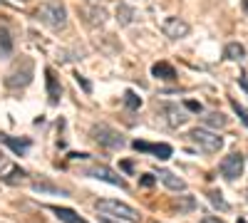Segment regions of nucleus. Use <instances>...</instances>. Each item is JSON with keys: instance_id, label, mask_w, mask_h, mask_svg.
Masks as SVG:
<instances>
[{"instance_id": "cd10ccee", "label": "nucleus", "mask_w": 248, "mask_h": 223, "mask_svg": "<svg viewBox=\"0 0 248 223\" xmlns=\"http://www.w3.org/2000/svg\"><path fill=\"white\" fill-rule=\"evenodd\" d=\"M186 109H191V112H203V107H201L199 102H191V99L186 102Z\"/></svg>"}, {"instance_id": "f3484780", "label": "nucleus", "mask_w": 248, "mask_h": 223, "mask_svg": "<svg viewBox=\"0 0 248 223\" xmlns=\"http://www.w3.org/2000/svg\"><path fill=\"white\" fill-rule=\"evenodd\" d=\"M223 57L226 59H233V62H241V59L246 57V47L241 43H229L223 47Z\"/></svg>"}, {"instance_id": "aec40b11", "label": "nucleus", "mask_w": 248, "mask_h": 223, "mask_svg": "<svg viewBox=\"0 0 248 223\" xmlns=\"http://www.w3.org/2000/svg\"><path fill=\"white\" fill-rule=\"evenodd\" d=\"M117 23L119 25H132L134 23V10L127 3H119V8H117Z\"/></svg>"}, {"instance_id": "473e14b6", "label": "nucleus", "mask_w": 248, "mask_h": 223, "mask_svg": "<svg viewBox=\"0 0 248 223\" xmlns=\"http://www.w3.org/2000/svg\"><path fill=\"white\" fill-rule=\"evenodd\" d=\"M236 223H246V218H238V221H236Z\"/></svg>"}, {"instance_id": "2eb2a0df", "label": "nucleus", "mask_w": 248, "mask_h": 223, "mask_svg": "<svg viewBox=\"0 0 248 223\" xmlns=\"http://www.w3.org/2000/svg\"><path fill=\"white\" fill-rule=\"evenodd\" d=\"M152 74L156 79H164V82H171V79H176V70L169 65V62H156L152 67Z\"/></svg>"}, {"instance_id": "f8f14e48", "label": "nucleus", "mask_w": 248, "mask_h": 223, "mask_svg": "<svg viewBox=\"0 0 248 223\" xmlns=\"http://www.w3.org/2000/svg\"><path fill=\"white\" fill-rule=\"evenodd\" d=\"M159 181L167 189H171V191H186V181L184 178H179L176 174H171V171H167V169H159Z\"/></svg>"}, {"instance_id": "6ab92c4d", "label": "nucleus", "mask_w": 248, "mask_h": 223, "mask_svg": "<svg viewBox=\"0 0 248 223\" xmlns=\"http://www.w3.org/2000/svg\"><path fill=\"white\" fill-rule=\"evenodd\" d=\"M32 189L37 193H57V196H67V191H62L60 186L50 184V181H32Z\"/></svg>"}, {"instance_id": "39448f33", "label": "nucleus", "mask_w": 248, "mask_h": 223, "mask_svg": "<svg viewBox=\"0 0 248 223\" xmlns=\"http://www.w3.org/2000/svg\"><path fill=\"white\" fill-rule=\"evenodd\" d=\"M90 134H92V139L97 141V144L105 147V149H122L124 147V136L117 129L107 127V124H94Z\"/></svg>"}, {"instance_id": "412c9836", "label": "nucleus", "mask_w": 248, "mask_h": 223, "mask_svg": "<svg viewBox=\"0 0 248 223\" xmlns=\"http://www.w3.org/2000/svg\"><path fill=\"white\" fill-rule=\"evenodd\" d=\"M10 52H13V37L8 28H0V57H10Z\"/></svg>"}, {"instance_id": "dca6fc26", "label": "nucleus", "mask_w": 248, "mask_h": 223, "mask_svg": "<svg viewBox=\"0 0 248 223\" xmlns=\"http://www.w3.org/2000/svg\"><path fill=\"white\" fill-rule=\"evenodd\" d=\"M45 77H47V94H50V102L57 104V102H60V94H62V87L57 85V77H55V72H52L50 67L45 70Z\"/></svg>"}, {"instance_id": "bb28decb", "label": "nucleus", "mask_w": 248, "mask_h": 223, "mask_svg": "<svg viewBox=\"0 0 248 223\" xmlns=\"http://www.w3.org/2000/svg\"><path fill=\"white\" fill-rule=\"evenodd\" d=\"M75 79H77V85H82V89H85V92H92V85H90L82 74H75Z\"/></svg>"}, {"instance_id": "4468645a", "label": "nucleus", "mask_w": 248, "mask_h": 223, "mask_svg": "<svg viewBox=\"0 0 248 223\" xmlns=\"http://www.w3.org/2000/svg\"><path fill=\"white\" fill-rule=\"evenodd\" d=\"M0 141H3V144H8L17 156H23V154L30 149V139H20V141H17V139H13V136H8V134H0Z\"/></svg>"}, {"instance_id": "72a5a7b5", "label": "nucleus", "mask_w": 248, "mask_h": 223, "mask_svg": "<svg viewBox=\"0 0 248 223\" xmlns=\"http://www.w3.org/2000/svg\"><path fill=\"white\" fill-rule=\"evenodd\" d=\"M246 196H248V193H246Z\"/></svg>"}, {"instance_id": "7c9ffc66", "label": "nucleus", "mask_w": 248, "mask_h": 223, "mask_svg": "<svg viewBox=\"0 0 248 223\" xmlns=\"http://www.w3.org/2000/svg\"><path fill=\"white\" fill-rule=\"evenodd\" d=\"M99 223H119V221H112V218H107V216H105V218H102Z\"/></svg>"}, {"instance_id": "a878e982", "label": "nucleus", "mask_w": 248, "mask_h": 223, "mask_svg": "<svg viewBox=\"0 0 248 223\" xmlns=\"http://www.w3.org/2000/svg\"><path fill=\"white\" fill-rule=\"evenodd\" d=\"M231 107H233V112L241 117V121H243V124L248 127V109H246L243 104H238V102H231Z\"/></svg>"}, {"instance_id": "9d476101", "label": "nucleus", "mask_w": 248, "mask_h": 223, "mask_svg": "<svg viewBox=\"0 0 248 223\" xmlns=\"http://www.w3.org/2000/svg\"><path fill=\"white\" fill-rule=\"evenodd\" d=\"M132 147H134L137 151L154 154L156 159H169V156H171V147H169V144H147V141H134Z\"/></svg>"}, {"instance_id": "4be33fe9", "label": "nucleus", "mask_w": 248, "mask_h": 223, "mask_svg": "<svg viewBox=\"0 0 248 223\" xmlns=\"http://www.w3.org/2000/svg\"><path fill=\"white\" fill-rule=\"evenodd\" d=\"M174 208H179V213H186V211H194L196 208V201L191 196H179V201L174 204Z\"/></svg>"}, {"instance_id": "6e6552de", "label": "nucleus", "mask_w": 248, "mask_h": 223, "mask_svg": "<svg viewBox=\"0 0 248 223\" xmlns=\"http://www.w3.org/2000/svg\"><path fill=\"white\" fill-rule=\"evenodd\" d=\"M85 174L87 176H92V178H99V181H107V184H112V186H119V189H127V181H124L119 174H114L109 166H102V164H94V166H87L85 169Z\"/></svg>"}, {"instance_id": "b1692460", "label": "nucleus", "mask_w": 248, "mask_h": 223, "mask_svg": "<svg viewBox=\"0 0 248 223\" xmlns=\"http://www.w3.org/2000/svg\"><path fill=\"white\" fill-rule=\"evenodd\" d=\"M124 104H127L129 109H139L141 107V99L134 92H127V94H124Z\"/></svg>"}, {"instance_id": "9b49d317", "label": "nucleus", "mask_w": 248, "mask_h": 223, "mask_svg": "<svg viewBox=\"0 0 248 223\" xmlns=\"http://www.w3.org/2000/svg\"><path fill=\"white\" fill-rule=\"evenodd\" d=\"M79 13L85 15V20L90 25H105L107 23V10L99 8V5H82Z\"/></svg>"}, {"instance_id": "f257e3e1", "label": "nucleus", "mask_w": 248, "mask_h": 223, "mask_svg": "<svg viewBox=\"0 0 248 223\" xmlns=\"http://www.w3.org/2000/svg\"><path fill=\"white\" fill-rule=\"evenodd\" d=\"M35 17L43 25H47L50 30H65V25H67V10L60 0H47V3H43L37 8Z\"/></svg>"}, {"instance_id": "ddd939ff", "label": "nucleus", "mask_w": 248, "mask_h": 223, "mask_svg": "<svg viewBox=\"0 0 248 223\" xmlns=\"http://www.w3.org/2000/svg\"><path fill=\"white\" fill-rule=\"evenodd\" d=\"M50 211L62 221V223H87L85 218H82V216H77L72 208H62V206H50Z\"/></svg>"}, {"instance_id": "0eeeda50", "label": "nucleus", "mask_w": 248, "mask_h": 223, "mask_svg": "<svg viewBox=\"0 0 248 223\" xmlns=\"http://www.w3.org/2000/svg\"><path fill=\"white\" fill-rule=\"evenodd\" d=\"M243 166H246L243 154H241V151H233V154H229V156L221 161V176H223L226 181H236V178L243 174Z\"/></svg>"}, {"instance_id": "c756f323", "label": "nucleus", "mask_w": 248, "mask_h": 223, "mask_svg": "<svg viewBox=\"0 0 248 223\" xmlns=\"http://www.w3.org/2000/svg\"><path fill=\"white\" fill-rule=\"evenodd\" d=\"M199 223H223V221H218L216 216H203V218H201Z\"/></svg>"}, {"instance_id": "5701e85b", "label": "nucleus", "mask_w": 248, "mask_h": 223, "mask_svg": "<svg viewBox=\"0 0 248 223\" xmlns=\"http://www.w3.org/2000/svg\"><path fill=\"white\" fill-rule=\"evenodd\" d=\"M209 201H211V204H214L216 208H221V211H229V208H231V206H229V204H226V201H223L221 191H211V193H209Z\"/></svg>"}, {"instance_id": "c85d7f7f", "label": "nucleus", "mask_w": 248, "mask_h": 223, "mask_svg": "<svg viewBox=\"0 0 248 223\" xmlns=\"http://www.w3.org/2000/svg\"><path fill=\"white\" fill-rule=\"evenodd\" d=\"M152 184H154V176H152V174L141 176V186H152Z\"/></svg>"}, {"instance_id": "423d86ee", "label": "nucleus", "mask_w": 248, "mask_h": 223, "mask_svg": "<svg viewBox=\"0 0 248 223\" xmlns=\"http://www.w3.org/2000/svg\"><path fill=\"white\" fill-rule=\"evenodd\" d=\"M156 109L164 117V121H167V127H171V129L184 127L186 121H189V114H186L179 104H174V102H161V104H156Z\"/></svg>"}, {"instance_id": "7ed1b4c3", "label": "nucleus", "mask_w": 248, "mask_h": 223, "mask_svg": "<svg viewBox=\"0 0 248 223\" xmlns=\"http://www.w3.org/2000/svg\"><path fill=\"white\" fill-rule=\"evenodd\" d=\"M94 208L102 213V216H112L117 221H129V223H137L141 216L137 208L127 206V204H122V201H112V198H102L94 204Z\"/></svg>"}, {"instance_id": "20e7f679", "label": "nucleus", "mask_w": 248, "mask_h": 223, "mask_svg": "<svg viewBox=\"0 0 248 223\" xmlns=\"http://www.w3.org/2000/svg\"><path fill=\"white\" fill-rule=\"evenodd\" d=\"M189 139L194 141V144L201 149V151H206V154H216V151H221V147H223V139L216 134V132H211V129H191L189 132Z\"/></svg>"}, {"instance_id": "2f4dec72", "label": "nucleus", "mask_w": 248, "mask_h": 223, "mask_svg": "<svg viewBox=\"0 0 248 223\" xmlns=\"http://www.w3.org/2000/svg\"><path fill=\"white\" fill-rule=\"evenodd\" d=\"M243 10L248 13V0H243Z\"/></svg>"}, {"instance_id": "a211bd4d", "label": "nucleus", "mask_w": 248, "mask_h": 223, "mask_svg": "<svg viewBox=\"0 0 248 223\" xmlns=\"http://www.w3.org/2000/svg\"><path fill=\"white\" fill-rule=\"evenodd\" d=\"M203 124L211 127V129H221V127L229 124V117H223L221 112H209V114L203 117Z\"/></svg>"}, {"instance_id": "393cba45", "label": "nucleus", "mask_w": 248, "mask_h": 223, "mask_svg": "<svg viewBox=\"0 0 248 223\" xmlns=\"http://www.w3.org/2000/svg\"><path fill=\"white\" fill-rule=\"evenodd\" d=\"M23 178H25V171H23V169H17V166H15V169H10V174L5 176L8 184H17V181H23Z\"/></svg>"}, {"instance_id": "f03ea898", "label": "nucleus", "mask_w": 248, "mask_h": 223, "mask_svg": "<svg viewBox=\"0 0 248 223\" xmlns=\"http://www.w3.org/2000/svg\"><path fill=\"white\" fill-rule=\"evenodd\" d=\"M32 77H35V65H32V59L30 57H20L17 62L13 65V70L8 72L5 77V87L10 89H23L32 82Z\"/></svg>"}, {"instance_id": "1a4fd4ad", "label": "nucleus", "mask_w": 248, "mask_h": 223, "mask_svg": "<svg viewBox=\"0 0 248 223\" xmlns=\"http://www.w3.org/2000/svg\"><path fill=\"white\" fill-rule=\"evenodd\" d=\"M161 32L167 35V37H171V40H181V37H186V35L191 32V28L181 17H167L161 23Z\"/></svg>"}]
</instances>
